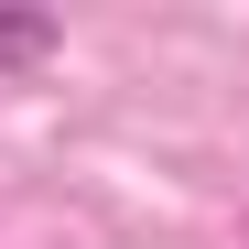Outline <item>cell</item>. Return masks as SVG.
<instances>
[{
  "mask_svg": "<svg viewBox=\"0 0 249 249\" xmlns=\"http://www.w3.org/2000/svg\"><path fill=\"white\" fill-rule=\"evenodd\" d=\"M65 54V22L54 11H11L0 0V76H33V65H54Z\"/></svg>",
  "mask_w": 249,
  "mask_h": 249,
  "instance_id": "obj_1",
  "label": "cell"
}]
</instances>
